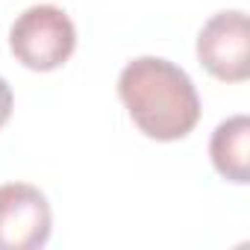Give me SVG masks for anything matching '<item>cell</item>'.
<instances>
[{
	"instance_id": "cell-1",
	"label": "cell",
	"mask_w": 250,
	"mask_h": 250,
	"mask_svg": "<svg viewBox=\"0 0 250 250\" xmlns=\"http://www.w3.org/2000/svg\"><path fill=\"white\" fill-rule=\"evenodd\" d=\"M118 97L136 127L156 142H180L200 121V97L191 77L162 56H139L124 65Z\"/></svg>"
},
{
	"instance_id": "cell-2",
	"label": "cell",
	"mask_w": 250,
	"mask_h": 250,
	"mask_svg": "<svg viewBox=\"0 0 250 250\" xmlns=\"http://www.w3.org/2000/svg\"><path fill=\"white\" fill-rule=\"evenodd\" d=\"M77 47L74 21L53 3H39L24 9L9 30L12 56L30 71H56L62 68Z\"/></svg>"
},
{
	"instance_id": "cell-3",
	"label": "cell",
	"mask_w": 250,
	"mask_h": 250,
	"mask_svg": "<svg viewBox=\"0 0 250 250\" xmlns=\"http://www.w3.org/2000/svg\"><path fill=\"white\" fill-rule=\"evenodd\" d=\"M197 59L221 83H244L250 77V27L241 9L212 15L197 33Z\"/></svg>"
},
{
	"instance_id": "cell-4",
	"label": "cell",
	"mask_w": 250,
	"mask_h": 250,
	"mask_svg": "<svg viewBox=\"0 0 250 250\" xmlns=\"http://www.w3.org/2000/svg\"><path fill=\"white\" fill-rule=\"evenodd\" d=\"M53 229V212L30 183L0 186V250H39L47 244Z\"/></svg>"
},
{
	"instance_id": "cell-5",
	"label": "cell",
	"mask_w": 250,
	"mask_h": 250,
	"mask_svg": "<svg viewBox=\"0 0 250 250\" xmlns=\"http://www.w3.org/2000/svg\"><path fill=\"white\" fill-rule=\"evenodd\" d=\"M209 156L215 171L224 180L235 186L250 183V118L247 115H232L218 124L209 142Z\"/></svg>"
},
{
	"instance_id": "cell-6",
	"label": "cell",
	"mask_w": 250,
	"mask_h": 250,
	"mask_svg": "<svg viewBox=\"0 0 250 250\" xmlns=\"http://www.w3.org/2000/svg\"><path fill=\"white\" fill-rule=\"evenodd\" d=\"M12 103H15V97H12V85L0 77V130H3V124L9 121V115H12Z\"/></svg>"
}]
</instances>
